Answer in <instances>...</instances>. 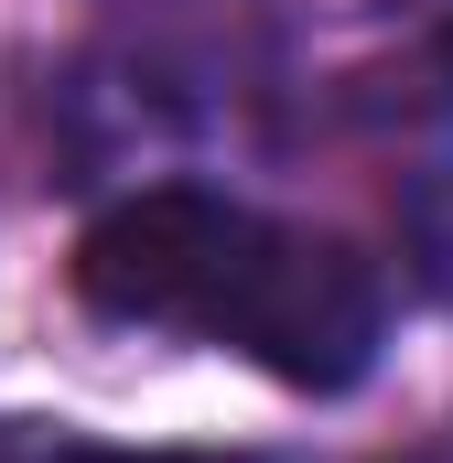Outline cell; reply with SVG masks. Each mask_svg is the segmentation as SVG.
Segmentation results:
<instances>
[{"instance_id":"1","label":"cell","mask_w":453,"mask_h":463,"mask_svg":"<svg viewBox=\"0 0 453 463\" xmlns=\"http://www.w3.org/2000/svg\"><path fill=\"white\" fill-rule=\"evenodd\" d=\"M76 302L109 324L226 345L313 399L356 388L389 335V291L356 248L281 227L206 184H140L130 205H109L76 237Z\"/></svg>"},{"instance_id":"2","label":"cell","mask_w":453,"mask_h":463,"mask_svg":"<svg viewBox=\"0 0 453 463\" xmlns=\"http://www.w3.org/2000/svg\"><path fill=\"white\" fill-rule=\"evenodd\" d=\"M11 463H130V453H87V442H54V453H11ZM162 463V453H151Z\"/></svg>"},{"instance_id":"3","label":"cell","mask_w":453,"mask_h":463,"mask_svg":"<svg viewBox=\"0 0 453 463\" xmlns=\"http://www.w3.org/2000/svg\"><path fill=\"white\" fill-rule=\"evenodd\" d=\"M421 463H453V431H443V442H432V453H421Z\"/></svg>"}]
</instances>
